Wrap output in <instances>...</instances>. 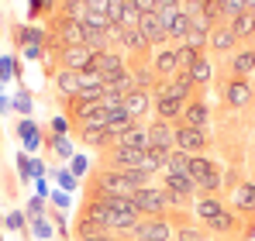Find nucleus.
Here are the masks:
<instances>
[{
    "label": "nucleus",
    "mask_w": 255,
    "mask_h": 241,
    "mask_svg": "<svg viewBox=\"0 0 255 241\" xmlns=\"http://www.w3.org/2000/svg\"><path fill=\"white\" fill-rule=\"evenodd\" d=\"M200 59H204V55H200L197 48H190V45H179V48H176V62H179V69H183V73H190Z\"/></svg>",
    "instance_id": "nucleus-28"
},
{
    "label": "nucleus",
    "mask_w": 255,
    "mask_h": 241,
    "mask_svg": "<svg viewBox=\"0 0 255 241\" xmlns=\"http://www.w3.org/2000/svg\"><path fill=\"white\" fill-rule=\"evenodd\" d=\"M28 169H31V159L21 152V155H17V172H21V179H24V183H28Z\"/></svg>",
    "instance_id": "nucleus-50"
},
{
    "label": "nucleus",
    "mask_w": 255,
    "mask_h": 241,
    "mask_svg": "<svg viewBox=\"0 0 255 241\" xmlns=\"http://www.w3.org/2000/svg\"><path fill=\"white\" fill-rule=\"evenodd\" d=\"M141 152L138 148H125V145H114V165L118 169H138Z\"/></svg>",
    "instance_id": "nucleus-22"
},
{
    "label": "nucleus",
    "mask_w": 255,
    "mask_h": 241,
    "mask_svg": "<svg viewBox=\"0 0 255 241\" xmlns=\"http://www.w3.org/2000/svg\"><path fill=\"white\" fill-rule=\"evenodd\" d=\"M224 97H228V104H231V107H245V104L252 100V83L245 80V76H238V80L228 83Z\"/></svg>",
    "instance_id": "nucleus-14"
},
{
    "label": "nucleus",
    "mask_w": 255,
    "mask_h": 241,
    "mask_svg": "<svg viewBox=\"0 0 255 241\" xmlns=\"http://www.w3.org/2000/svg\"><path fill=\"white\" fill-rule=\"evenodd\" d=\"M93 69L104 76V83L114 80V76H121V73H128L125 59H121L118 52H97V55H93Z\"/></svg>",
    "instance_id": "nucleus-10"
},
{
    "label": "nucleus",
    "mask_w": 255,
    "mask_h": 241,
    "mask_svg": "<svg viewBox=\"0 0 255 241\" xmlns=\"http://www.w3.org/2000/svg\"><path fill=\"white\" fill-rule=\"evenodd\" d=\"M10 107H14L17 114H31V93H28V90H17L14 100H10Z\"/></svg>",
    "instance_id": "nucleus-36"
},
{
    "label": "nucleus",
    "mask_w": 255,
    "mask_h": 241,
    "mask_svg": "<svg viewBox=\"0 0 255 241\" xmlns=\"http://www.w3.org/2000/svg\"><path fill=\"white\" fill-rule=\"evenodd\" d=\"M45 45H24V59H42Z\"/></svg>",
    "instance_id": "nucleus-54"
},
{
    "label": "nucleus",
    "mask_w": 255,
    "mask_h": 241,
    "mask_svg": "<svg viewBox=\"0 0 255 241\" xmlns=\"http://www.w3.org/2000/svg\"><path fill=\"white\" fill-rule=\"evenodd\" d=\"M183 3H204V0H183Z\"/></svg>",
    "instance_id": "nucleus-58"
},
{
    "label": "nucleus",
    "mask_w": 255,
    "mask_h": 241,
    "mask_svg": "<svg viewBox=\"0 0 255 241\" xmlns=\"http://www.w3.org/2000/svg\"><path fill=\"white\" fill-rule=\"evenodd\" d=\"M52 148H55L62 159H73V155H76V152H73V141H69L66 134H55V138H52Z\"/></svg>",
    "instance_id": "nucleus-39"
},
{
    "label": "nucleus",
    "mask_w": 255,
    "mask_h": 241,
    "mask_svg": "<svg viewBox=\"0 0 255 241\" xmlns=\"http://www.w3.org/2000/svg\"><path fill=\"white\" fill-rule=\"evenodd\" d=\"M183 124H190V127H204V124H207V104H200V100L186 104V107H183Z\"/></svg>",
    "instance_id": "nucleus-19"
},
{
    "label": "nucleus",
    "mask_w": 255,
    "mask_h": 241,
    "mask_svg": "<svg viewBox=\"0 0 255 241\" xmlns=\"http://www.w3.org/2000/svg\"><path fill=\"white\" fill-rule=\"evenodd\" d=\"M169 203V193L166 190H152V186H145V190H138L134 193V207H138V214H148V217H162V207Z\"/></svg>",
    "instance_id": "nucleus-5"
},
{
    "label": "nucleus",
    "mask_w": 255,
    "mask_h": 241,
    "mask_svg": "<svg viewBox=\"0 0 255 241\" xmlns=\"http://www.w3.org/2000/svg\"><path fill=\"white\" fill-rule=\"evenodd\" d=\"M166 172L169 176H186L190 172V155L179 152V148H172L169 155H166Z\"/></svg>",
    "instance_id": "nucleus-20"
},
{
    "label": "nucleus",
    "mask_w": 255,
    "mask_h": 241,
    "mask_svg": "<svg viewBox=\"0 0 255 241\" xmlns=\"http://www.w3.org/2000/svg\"><path fill=\"white\" fill-rule=\"evenodd\" d=\"M86 0H62V14L59 17H66V21H83L86 17Z\"/></svg>",
    "instance_id": "nucleus-30"
},
{
    "label": "nucleus",
    "mask_w": 255,
    "mask_h": 241,
    "mask_svg": "<svg viewBox=\"0 0 255 241\" xmlns=\"http://www.w3.org/2000/svg\"><path fill=\"white\" fill-rule=\"evenodd\" d=\"M86 165H90V162H86V155H73V159H69V172L80 179V176L86 172Z\"/></svg>",
    "instance_id": "nucleus-48"
},
{
    "label": "nucleus",
    "mask_w": 255,
    "mask_h": 241,
    "mask_svg": "<svg viewBox=\"0 0 255 241\" xmlns=\"http://www.w3.org/2000/svg\"><path fill=\"white\" fill-rule=\"evenodd\" d=\"M76 241H114L111 235H100V238H76Z\"/></svg>",
    "instance_id": "nucleus-57"
},
{
    "label": "nucleus",
    "mask_w": 255,
    "mask_h": 241,
    "mask_svg": "<svg viewBox=\"0 0 255 241\" xmlns=\"http://www.w3.org/2000/svg\"><path fill=\"white\" fill-rule=\"evenodd\" d=\"M55 83H59V90H62L66 97H76V93H80V73H73V69H62V73L55 76Z\"/></svg>",
    "instance_id": "nucleus-29"
},
{
    "label": "nucleus",
    "mask_w": 255,
    "mask_h": 241,
    "mask_svg": "<svg viewBox=\"0 0 255 241\" xmlns=\"http://www.w3.org/2000/svg\"><path fill=\"white\" fill-rule=\"evenodd\" d=\"M138 31H141V38L148 41V45H162V41L169 38V35H166L162 17H159L155 10H145V14L138 17Z\"/></svg>",
    "instance_id": "nucleus-8"
},
{
    "label": "nucleus",
    "mask_w": 255,
    "mask_h": 241,
    "mask_svg": "<svg viewBox=\"0 0 255 241\" xmlns=\"http://www.w3.org/2000/svg\"><path fill=\"white\" fill-rule=\"evenodd\" d=\"M52 131L55 134H66V118H52Z\"/></svg>",
    "instance_id": "nucleus-55"
},
{
    "label": "nucleus",
    "mask_w": 255,
    "mask_h": 241,
    "mask_svg": "<svg viewBox=\"0 0 255 241\" xmlns=\"http://www.w3.org/2000/svg\"><path fill=\"white\" fill-rule=\"evenodd\" d=\"M83 24H86V31H104V35H107V31H111V17H107V14H104V10H93V7H90V10H86Z\"/></svg>",
    "instance_id": "nucleus-26"
},
{
    "label": "nucleus",
    "mask_w": 255,
    "mask_h": 241,
    "mask_svg": "<svg viewBox=\"0 0 255 241\" xmlns=\"http://www.w3.org/2000/svg\"><path fill=\"white\" fill-rule=\"evenodd\" d=\"M97 193H107V197H134L138 193V183L131 179L128 169H114V172H104L100 176Z\"/></svg>",
    "instance_id": "nucleus-1"
},
{
    "label": "nucleus",
    "mask_w": 255,
    "mask_h": 241,
    "mask_svg": "<svg viewBox=\"0 0 255 241\" xmlns=\"http://www.w3.org/2000/svg\"><path fill=\"white\" fill-rule=\"evenodd\" d=\"M138 169H141V172H148V176H152V172H162V169H166V155H159V152L145 148V152H141V159H138Z\"/></svg>",
    "instance_id": "nucleus-24"
},
{
    "label": "nucleus",
    "mask_w": 255,
    "mask_h": 241,
    "mask_svg": "<svg viewBox=\"0 0 255 241\" xmlns=\"http://www.w3.org/2000/svg\"><path fill=\"white\" fill-rule=\"evenodd\" d=\"M221 210H224V203L217 200V197H204V200L197 203V214H200V217H204L207 224H211V221L217 217V214H221Z\"/></svg>",
    "instance_id": "nucleus-31"
},
{
    "label": "nucleus",
    "mask_w": 255,
    "mask_h": 241,
    "mask_svg": "<svg viewBox=\"0 0 255 241\" xmlns=\"http://www.w3.org/2000/svg\"><path fill=\"white\" fill-rule=\"evenodd\" d=\"M231 66H235V73H238V76H249V73L255 69V52H238Z\"/></svg>",
    "instance_id": "nucleus-34"
},
{
    "label": "nucleus",
    "mask_w": 255,
    "mask_h": 241,
    "mask_svg": "<svg viewBox=\"0 0 255 241\" xmlns=\"http://www.w3.org/2000/svg\"><path fill=\"white\" fill-rule=\"evenodd\" d=\"M3 224H7L10 231H21V228L28 224V217H24L21 210H14V214H7V217H3Z\"/></svg>",
    "instance_id": "nucleus-46"
},
{
    "label": "nucleus",
    "mask_w": 255,
    "mask_h": 241,
    "mask_svg": "<svg viewBox=\"0 0 255 241\" xmlns=\"http://www.w3.org/2000/svg\"><path fill=\"white\" fill-rule=\"evenodd\" d=\"M121 107H125V114L131 120L138 118V114H145L148 111V90H131L125 100H121Z\"/></svg>",
    "instance_id": "nucleus-15"
},
{
    "label": "nucleus",
    "mask_w": 255,
    "mask_h": 241,
    "mask_svg": "<svg viewBox=\"0 0 255 241\" xmlns=\"http://www.w3.org/2000/svg\"><path fill=\"white\" fill-rule=\"evenodd\" d=\"M183 100H176V97H159L155 100V114H159V120H172V118H183Z\"/></svg>",
    "instance_id": "nucleus-18"
},
{
    "label": "nucleus",
    "mask_w": 255,
    "mask_h": 241,
    "mask_svg": "<svg viewBox=\"0 0 255 241\" xmlns=\"http://www.w3.org/2000/svg\"><path fill=\"white\" fill-rule=\"evenodd\" d=\"M17 41L21 45H48V35L38 24H24V28H17Z\"/></svg>",
    "instance_id": "nucleus-23"
},
{
    "label": "nucleus",
    "mask_w": 255,
    "mask_h": 241,
    "mask_svg": "<svg viewBox=\"0 0 255 241\" xmlns=\"http://www.w3.org/2000/svg\"><path fill=\"white\" fill-rule=\"evenodd\" d=\"M235 207H242V210H255V186H252V183H242V186L235 190Z\"/></svg>",
    "instance_id": "nucleus-32"
},
{
    "label": "nucleus",
    "mask_w": 255,
    "mask_h": 241,
    "mask_svg": "<svg viewBox=\"0 0 255 241\" xmlns=\"http://www.w3.org/2000/svg\"><path fill=\"white\" fill-rule=\"evenodd\" d=\"M59 52H62L66 69H73V73H86V69H93V55H97V52H90L86 45H69V48H59Z\"/></svg>",
    "instance_id": "nucleus-9"
},
{
    "label": "nucleus",
    "mask_w": 255,
    "mask_h": 241,
    "mask_svg": "<svg viewBox=\"0 0 255 241\" xmlns=\"http://www.w3.org/2000/svg\"><path fill=\"white\" fill-rule=\"evenodd\" d=\"M169 235L172 231L162 217H148V221H141L134 228V241H169Z\"/></svg>",
    "instance_id": "nucleus-11"
},
{
    "label": "nucleus",
    "mask_w": 255,
    "mask_h": 241,
    "mask_svg": "<svg viewBox=\"0 0 255 241\" xmlns=\"http://www.w3.org/2000/svg\"><path fill=\"white\" fill-rule=\"evenodd\" d=\"M190 86H193L190 73H179V76H176L169 86H159V97H176V100H183V104H186V97H190Z\"/></svg>",
    "instance_id": "nucleus-16"
},
{
    "label": "nucleus",
    "mask_w": 255,
    "mask_h": 241,
    "mask_svg": "<svg viewBox=\"0 0 255 241\" xmlns=\"http://www.w3.org/2000/svg\"><path fill=\"white\" fill-rule=\"evenodd\" d=\"M17 134H21V141H24L28 152H35V148L42 145V131H38V124H35L31 118H24L21 124H17Z\"/></svg>",
    "instance_id": "nucleus-17"
},
{
    "label": "nucleus",
    "mask_w": 255,
    "mask_h": 241,
    "mask_svg": "<svg viewBox=\"0 0 255 241\" xmlns=\"http://www.w3.org/2000/svg\"><path fill=\"white\" fill-rule=\"evenodd\" d=\"M200 190H207V193H214V190H221V172H217V165L207 159H200V155H190V172H186Z\"/></svg>",
    "instance_id": "nucleus-2"
},
{
    "label": "nucleus",
    "mask_w": 255,
    "mask_h": 241,
    "mask_svg": "<svg viewBox=\"0 0 255 241\" xmlns=\"http://www.w3.org/2000/svg\"><path fill=\"white\" fill-rule=\"evenodd\" d=\"M69 197H73V193H66V190H55V193H52V200H55L59 210H66V207H69Z\"/></svg>",
    "instance_id": "nucleus-51"
},
{
    "label": "nucleus",
    "mask_w": 255,
    "mask_h": 241,
    "mask_svg": "<svg viewBox=\"0 0 255 241\" xmlns=\"http://www.w3.org/2000/svg\"><path fill=\"white\" fill-rule=\"evenodd\" d=\"M179 241H204V235L197 228H179Z\"/></svg>",
    "instance_id": "nucleus-49"
},
{
    "label": "nucleus",
    "mask_w": 255,
    "mask_h": 241,
    "mask_svg": "<svg viewBox=\"0 0 255 241\" xmlns=\"http://www.w3.org/2000/svg\"><path fill=\"white\" fill-rule=\"evenodd\" d=\"M55 183H59V190H66V193H73L76 190V176L66 169V172H55Z\"/></svg>",
    "instance_id": "nucleus-44"
},
{
    "label": "nucleus",
    "mask_w": 255,
    "mask_h": 241,
    "mask_svg": "<svg viewBox=\"0 0 255 241\" xmlns=\"http://www.w3.org/2000/svg\"><path fill=\"white\" fill-rule=\"evenodd\" d=\"M14 66H17V59H14V55H0V83L14 80Z\"/></svg>",
    "instance_id": "nucleus-41"
},
{
    "label": "nucleus",
    "mask_w": 255,
    "mask_h": 241,
    "mask_svg": "<svg viewBox=\"0 0 255 241\" xmlns=\"http://www.w3.org/2000/svg\"><path fill=\"white\" fill-rule=\"evenodd\" d=\"M114 145H125V148H138V152H145V148H148V127L131 124V127H125V131L114 138Z\"/></svg>",
    "instance_id": "nucleus-13"
},
{
    "label": "nucleus",
    "mask_w": 255,
    "mask_h": 241,
    "mask_svg": "<svg viewBox=\"0 0 255 241\" xmlns=\"http://www.w3.org/2000/svg\"><path fill=\"white\" fill-rule=\"evenodd\" d=\"M107 17H111V24H118V28H125V31H134L141 10L134 7V0H114L111 10H107Z\"/></svg>",
    "instance_id": "nucleus-6"
},
{
    "label": "nucleus",
    "mask_w": 255,
    "mask_h": 241,
    "mask_svg": "<svg viewBox=\"0 0 255 241\" xmlns=\"http://www.w3.org/2000/svg\"><path fill=\"white\" fill-rule=\"evenodd\" d=\"M235 41H238V38H235L231 28H214V31H211V48H214V52H228Z\"/></svg>",
    "instance_id": "nucleus-27"
},
{
    "label": "nucleus",
    "mask_w": 255,
    "mask_h": 241,
    "mask_svg": "<svg viewBox=\"0 0 255 241\" xmlns=\"http://www.w3.org/2000/svg\"><path fill=\"white\" fill-rule=\"evenodd\" d=\"M83 141L86 145H104V141H114V134L107 127H83Z\"/></svg>",
    "instance_id": "nucleus-33"
},
{
    "label": "nucleus",
    "mask_w": 255,
    "mask_h": 241,
    "mask_svg": "<svg viewBox=\"0 0 255 241\" xmlns=\"http://www.w3.org/2000/svg\"><path fill=\"white\" fill-rule=\"evenodd\" d=\"M31 228H35V235H38V241H48V238H52V224H48L45 217H38V221H31Z\"/></svg>",
    "instance_id": "nucleus-47"
},
{
    "label": "nucleus",
    "mask_w": 255,
    "mask_h": 241,
    "mask_svg": "<svg viewBox=\"0 0 255 241\" xmlns=\"http://www.w3.org/2000/svg\"><path fill=\"white\" fill-rule=\"evenodd\" d=\"M152 73H155V69L134 66V73H131V76H134V90H148V86H152Z\"/></svg>",
    "instance_id": "nucleus-40"
},
{
    "label": "nucleus",
    "mask_w": 255,
    "mask_h": 241,
    "mask_svg": "<svg viewBox=\"0 0 255 241\" xmlns=\"http://www.w3.org/2000/svg\"><path fill=\"white\" fill-rule=\"evenodd\" d=\"M35 190H38V197H42V200L48 197V186H45V179H38V183H35Z\"/></svg>",
    "instance_id": "nucleus-56"
},
{
    "label": "nucleus",
    "mask_w": 255,
    "mask_h": 241,
    "mask_svg": "<svg viewBox=\"0 0 255 241\" xmlns=\"http://www.w3.org/2000/svg\"><path fill=\"white\" fill-rule=\"evenodd\" d=\"M172 138H176V148L186 152V155H197V152L207 145V131H204V127H190V124H179V127L172 131Z\"/></svg>",
    "instance_id": "nucleus-3"
},
{
    "label": "nucleus",
    "mask_w": 255,
    "mask_h": 241,
    "mask_svg": "<svg viewBox=\"0 0 255 241\" xmlns=\"http://www.w3.org/2000/svg\"><path fill=\"white\" fill-rule=\"evenodd\" d=\"M83 38H86L83 21H66V17H59V21H55V38H48V45L55 41L59 48H69V45H83Z\"/></svg>",
    "instance_id": "nucleus-4"
},
{
    "label": "nucleus",
    "mask_w": 255,
    "mask_h": 241,
    "mask_svg": "<svg viewBox=\"0 0 255 241\" xmlns=\"http://www.w3.org/2000/svg\"><path fill=\"white\" fill-rule=\"evenodd\" d=\"M121 41H125L128 48H134V52H141V48H148V41L141 38V31L134 28V31H121Z\"/></svg>",
    "instance_id": "nucleus-37"
},
{
    "label": "nucleus",
    "mask_w": 255,
    "mask_h": 241,
    "mask_svg": "<svg viewBox=\"0 0 255 241\" xmlns=\"http://www.w3.org/2000/svg\"><path fill=\"white\" fill-rule=\"evenodd\" d=\"M231 31H235V38H249V35H255V10H242V14L231 21Z\"/></svg>",
    "instance_id": "nucleus-21"
},
{
    "label": "nucleus",
    "mask_w": 255,
    "mask_h": 241,
    "mask_svg": "<svg viewBox=\"0 0 255 241\" xmlns=\"http://www.w3.org/2000/svg\"><path fill=\"white\" fill-rule=\"evenodd\" d=\"M172 131H176V127H169V120H155V124L148 127V148L159 152V155H169L172 148H176Z\"/></svg>",
    "instance_id": "nucleus-7"
},
{
    "label": "nucleus",
    "mask_w": 255,
    "mask_h": 241,
    "mask_svg": "<svg viewBox=\"0 0 255 241\" xmlns=\"http://www.w3.org/2000/svg\"><path fill=\"white\" fill-rule=\"evenodd\" d=\"M152 69H155V73H162V76H169L172 69H179V62H176V52H172V48H162V52L152 59Z\"/></svg>",
    "instance_id": "nucleus-25"
},
{
    "label": "nucleus",
    "mask_w": 255,
    "mask_h": 241,
    "mask_svg": "<svg viewBox=\"0 0 255 241\" xmlns=\"http://www.w3.org/2000/svg\"><path fill=\"white\" fill-rule=\"evenodd\" d=\"M190 80H193V86H197V83H207V80H211V62L200 59V62L190 69Z\"/></svg>",
    "instance_id": "nucleus-38"
},
{
    "label": "nucleus",
    "mask_w": 255,
    "mask_h": 241,
    "mask_svg": "<svg viewBox=\"0 0 255 241\" xmlns=\"http://www.w3.org/2000/svg\"><path fill=\"white\" fill-rule=\"evenodd\" d=\"M193 190H197V183H193L190 176H169V172H166V193H169L172 203H183Z\"/></svg>",
    "instance_id": "nucleus-12"
},
{
    "label": "nucleus",
    "mask_w": 255,
    "mask_h": 241,
    "mask_svg": "<svg viewBox=\"0 0 255 241\" xmlns=\"http://www.w3.org/2000/svg\"><path fill=\"white\" fill-rule=\"evenodd\" d=\"M42 210H45V200H42V197H31V200H28V210H24V217H28V221H38Z\"/></svg>",
    "instance_id": "nucleus-45"
},
{
    "label": "nucleus",
    "mask_w": 255,
    "mask_h": 241,
    "mask_svg": "<svg viewBox=\"0 0 255 241\" xmlns=\"http://www.w3.org/2000/svg\"><path fill=\"white\" fill-rule=\"evenodd\" d=\"M211 228H214V231H231V228H235V217H231L228 210H221V214L211 221Z\"/></svg>",
    "instance_id": "nucleus-43"
},
{
    "label": "nucleus",
    "mask_w": 255,
    "mask_h": 241,
    "mask_svg": "<svg viewBox=\"0 0 255 241\" xmlns=\"http://www.w3.org/2000/svg\"><path fill=\"white\" fill-rule=\"evenodd\" d=\"M242 10H249V3H245V0H228V3L221 7V14H224V17H231V21H235Z\"/></svg>",
    "instance_id": "nucleus-42"
},
{
    "label": "nucleus",
    "mask_w": 255,
    "mask_h": 241,
    "mask_svg": "<svg viewBox=\"0 0 255 241\" xmlns=\"http://www.w3.org/2000/svg\"><path fill=\"white\" fill-rule=\"evenodd\" d=\"M28 10L31 14H42V10H52V7H48V0H28Z\"/></svg>",
    "instance_id": "nucleus-52"
},
{
    "label": "nucleus",
    "mask_w": 255,
    "mask_h": 241,
    "mask_svg": "<svg viewBox=\"0 0 255 241\" xmlns=\"http://www.w3.org/2000/svg\"><path fill=\"white\" fill-rule=\"evenodd\" d=\"M111 3H114V0H86V7H93V10H104V14L111 10Z\"/></svg>",
    "instance_id": "nucleus-53"
},
{
    "label": "nucleus",
    "mask_w": 255,
    "mask_h": 241,
    "mask_svg": "<svg viewBox=\"0 0 255 241\" xmlns=\"http://www.w3.org/2000/svg\"><path fill=\"white\" fill-rule=\"evenodd\" d=\"M107 38H111V35H104V31H86L83 45L90 52H107Z\"/></svg>",
    "instance_id": "nucleus-35"
}]
</instances>
